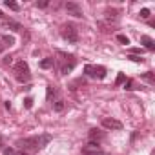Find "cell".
<instances>
[{
  "instance_id": "18",
  "label": "cell",
  "mask_w": 155,
  "mask_h": 155,
  "mask_svg": "<svg viewBox=\"0 0 155 155\" xmlns=\"http://www.w3.org/2000/svg\"><path fill=\"white\" fill-rule=\"evenodd\" d=\"M6 26H8L9 29H13V31H20V29H22V26H20V24H17V22H8Z\"/></svg>"
},
{
  "instance_id": "21",
  "label": "cell",
  "mask_w": 155,
  "mask_h": 155,
  "mask_svg": "<svg viewBox=\"0 0 155 155\" xmlns=\"http://www.w3.org/2000/svg\"><path fill=\"white\" fill-rule=\"evenodd\" d=\"M139 15H140V18H148V17H150V9H148V8H142Z\"/></svg>"
},
{
  "instance_id": "29",
  "label": "cell",
  "mask_w": 155,
  "mask_h": 155,
  "mask_svg": "<svg viewBox=\"0 0 155 155\" xmlns=\"http://www.w3.org/2000/svg\"><path fill=\"white\" fill-rule=\"evenodd\" d=\"M2 17H4V15H2V11H0V18H2Z\"/></svg>"
},
{
  "instance_id": "5",
  "label": "cell",
  "mask_w": 155,
  "mask_h": 155,
  "mask_svg": "<svg viewBox=\"0 0 155 155\" xmlns=\"http://www.w3.org/2000/svg\"><path fill=\"white\" fill-rule=\"evenodd\" d=\"M82 155H104V151L101 150V146H99V142H93V140H90L84 148H82Z\"/></svg>"
},
{
  "instance_id": "27",
  "label": "cell",
  "mask_w": 155,
  "mask_h": 155,
  "mask_svg": "<svg viewBox=\"0 0 155 155\" xmlns=\"http://www.w3.org/2000/svg\"><path fill=\"white\" fill-rule=\"evenodd\" d=\"M11 60H13L11 57H6V58H4V62H6V64H11Z\"/></svg>"
},
{
  "instance_id": "25",
  "label": "cell",
  "mask_w": 155,
  "mask_h": 155,
  "mask_svg": "<svg viewBox=\"0 0 155 155\" xmlns=\"http://www.w3.org/2000/svg\"><path fill=\"white\" fill-rule=\"evenodd\" d=\"M124 90H133V84H131V81H128V82L124 84Z\"/></svg>"
},
{
  "instance_id": "2",
  "label": "cell",
  "mask_w": 155,
  "mask_h": 155,
  "mask_svg": "<svg viewBox=\"0 0 155 155\" xmlns=\"http://www.w3.org/2000/svg\"><path fill=\"white\" fill-rule=\"evenodd\" d=\"M15 79L18 81V82H28L29 79H31V73H29V66H28V62H24V60H18L17 64H15Z\"/></svg>"
},
{
  "instance_id": "14",
  "label": "cell",
  "mask_w": 155,
  "mask_h": 155,
  "mask_svg": "<svg viewBox=\"0 0 155 155\" xmlns=\"http://www.w3.org/2000/svg\"><path fill=\"white\" fill-rule=\"evenodd\" d=\"M0 40H2V44L8 48V46H13L15 44V38L11 37V35H4V37H0Z\"/></svg>"
},
{
  "instance_id": "12",
  "label": "cell",
  "mask_w": 155,
  "mask_h": 155,
  "mask_svg": "<svg viewBox=\"0 0 155 155\" xmlns=\"http://www.w3.org/2000/svg\"><path fill=\"white\" fill-rule=\"evenodd\" d=\"M46 95H48V101H51V99H55V97L58 95V90H57V88H53V86H48Z\"/></svg>"
},
{
  "instance_id": "9",
  "label": "cell",
  "mask_w": 155,
  "mask_h": 155,
  "mask_svg": "<svg viewBox=\"0 0 155 155\" xmlns=\"http://www.w3.org/2000/svg\"><path fill=\"white\" fill-rule=\"evenodd\" d=\"M90 139H91L93 142H95V140L99 142V140H102V139H104V133H102L101 130H90Z\"/></svg>"
},
{
  "instance_id": "6",
  "label": "cell",
  "mask_w": 155,
  "mask_h": 155,
  "mask_svg": "<svg viewBox=\"0 0 155 155\" xmlns=\"http://www.w3.org/2000/svg\"><path fill=\"white\" fill-rule=\"evenodd\" d=\"M66 11H68L69 15L77 17V18H82V17H84L81 4H77V2H68V4H66Z\"/></svg>"
},
{
  "instance_id": "16",
  "label": "cell",
  "mask_w": 155,
  "mask_h": 155,
  "mask_svg": "<svg viewBox=\"0 0 155 155\" xmlns=\"http://www.w3.org/2000/svg\"><path fill=\"white\" fill-rule=\"evenodd\" d=\"M4 6H6V8H9V9H13V11H18V9H20V6H18L17 2H13V0H6Z\"/></svg>"
},
{
  "instance_id": "10",
  "label": "cell",
  "mask_w": 155,
  "mask_h": 155,
  "mask_svg": "<svg viewBox=\"0 0 155 155\" xmlns=\"http://www.w3.org/2000/svg\"><path fill=\"white\" fill-rule=\"evenodd\" d=\"M42 69H49V68H53L55 66V60L51 58V57H48V58H44V60H40V64H38Z\"/></svg>"
},
{
  "instance_id": "19",
  "label": "cell",
  "mask_w": 155,
  "mask_h": 155,
  "mask_svg": "<svg viewBox=\"0 0 155 155\" xmlns=\"http://www.w3.org/2000/svg\"><path fill=\"white\" fill-rule=\"evenodd\" d=\"M24 108H26V110H31V108H33V99H31V97H26V99H24Z\"/></svg>"
},
{
  "instance_id": "3",
  "label": "cell",
  "mask_w": 155,
  "mask_h": 155,
  "mask_svg": "<svg viewBox=\"0 0 155 155\" xmlns=\"http://www.w3.org/2000/svg\"><path fill=\"white\" fill-rule=\"evenodd\" d=\"M84 73L88 75V77H93V79H104L106 77V68L104 66H91V64H88V66H84Z\"/></svg>"
},
{
  "instance_id": "7",
  "label": "cell",
  "mask_w": 155,
  "mask_h": 155,
  "mask_svg": "<svg viewBox=\"0 0 155 155\" xmlns=\"http://www.w3.org/2000/svg\"><path fill=\"white\" fill-rule=\"evenodd\" d=\"M102 126H104L106 130H115V131L122 130V122H120V120H117V119H110V117L102 119Z\"/></svg>"
},
{
  "instance_id": "28",
  "label": "cell",
  "mask_w": 155,
  "mask_h": 155,
  "mask_svg": "<svg viewBox=\"0 0 155 155\" xmlns=\"http://www.w3.org/2000/svg\"><path fill=\"white\" fill-rule=\"evenodd\" d=\"M4 49H6V46H4V44H2V40H0V53H2V51H4Z\"/></svg>"
},
{
  "instance_id": "1",
  "label": "cell",
  "mask_w": 155,
  "mask_h": 155,
  "mask_svg": "<svg viewBox=\"0 0 155 155\" xmlns=\"http://www.w3.org/2000/svg\"><path fill=\"white\" fill-rule=\"evenodd\" d=\"M49 140H51V135L29 137V139L18 140V146H20V150H24V151H28V153H33V151H38L40 148H44V146H46Z\"/></svg>"
},
{
  "instance_id": "8",
  "label": "cell",
  "mask_w": 155,
  "mask_h": 155,
  "mask_svg": "<svg viewBox=\"0 0 155 155\" xmlns=\"http://www.w3.org/2000/svg\"><path fill=\"white\" fill-rule=\"evenodd\" d=\"M140 42L144 44V48H146V49H150V51H153V49H155V42H153V38H150V37L142 35V37H140Z\"/></svg>"
},
{
  "instance_id": "13",
  "label": "cell",
  "mask_w": 155,
  "mask_h": 155,
  "mask_svg": "<svg viewBox=\"0 0 155 155\" xmlns=\"http://www.w3.org/2000/svg\"><path fill=\"white\" fill-rule=\"evenodd\" d=\"M64 108H66L64 101H62V99H57V101H55V104H53V110H55L57 113H60V111H64Z\"/></svg>"
},
{
  "instance_id": "24",
  "label": "cell",
  "mask_w": 155,
  "mask_h": 155,
  "mask_svg": "<svg viewBox=\"0 0 155 155\" xmlns=\"http://www.w3.org/2000/svg\"><path fill=\"white\" fill-rule=\"evenodd\" d=\"M2 155H15V150H13V148H6V150L2 151Z\"/></svg>"
},
{
  "instance_id": "23",
  "label": "cell",
  "mask_w": 155,
  "mask_h": 155,
  "mask_svg": "<svg viewBox=\"0 0 155 155\" xmlns=\"http://www.w3.org/2000/svg\"><path fill=\"white\" fill-rule=\"evenodd\" d=\"M48 6H49L48 0H40V2H37V8H40V9H44V8H48Z\"/></svg>"
},
{
  "instance_id": "15",
  "label": "cell",
  "mask_w": 155,
  "mask_h": 155,
  "mask_svg": "<svg viewBox=\"0 0 155 155\" xmlns=\"http://www.w3.org/2000/svg\"><path fill=\"white\" fill-rule=\"evenodd\" d=\"M142 79L148 81L150 84H155V75H153V71H146V73H142Z\"/></svg>"
},
{
  "instance_id": "11",
  "label": "cell",
  "mask_w": 155,
  "mask_h": 155,
  "mask_svg": "<svg viewBox=\"0 0 155 155\" xmlns=\"http://www.w3.org/2000/svg\"><path fill=\"white\" fill-rule=\"evenodd\" d=\"M117 18H119V11L117 9H108L106 11V20H113L115 22Z\"/></svg>"
},
{
  "instance_id": "22",
  "label": "cell",
  "mask_w": 155,
  "mask_h": 155,
  "mask_svg": "<svg viewBox=\"0 0 155 155\" xmlns=\"http://www.w3.org/2000/svg\"><path fill=\"white\" fill-rule=\"evenodd\" d=\"M124 81H126V77H124V73H119V75H117V81H115V84H122Z\"/></svg>"
},
{
  "instance_id": "20",
  "label": "cell",
  "mask_w": 155,
  "mask_h": 155,
  "mask_svg": "<svg viewBox=\"0 0 155 155\" xmlns=\"http://www.w3.org/2000/svg\"><path fill=\"white\" fill-rule=\"evenodd\" d=\"M126 58H130V60H133V62H144V58L139 57V55H128Z\"/></svg>"
},
{
  "instance_id": "4",
  "label": "cell",
  "mask_w": 155,
  "mask_h": 155,
  "mask_svg": "<svg viewBox=\"0 0 155 155\" xmlns=\"http://www.w3.org/2000/svg\"><path fill=\"white\" fill-rule=\"evenodd\" d=\"M62 37H64L68 42H71V44H77V42H79V31H77V28H75L73 24H66V26H64Z\"/></svg>"
},
{
  "instance_id": "26",
  "label": "cell",
  "mask_w": 155,
  "mask_h": 155,
  "mask_svg": "<svg viewBox=\"0 0 155 155\" xmlns=\"http://www.w3.org/2000/svg\"><path fill=\"white\" fill-rule=\"evenodd\" d=\"M15 155H31V153H28V151H24V150H18V151H15Z\"/></svg>"
},
{
  "instance_id": "17",
  "label": "cell",
  "mask_w": 155,
  "mask_h": 155,
  "mask_svg": "<svg viewBox=\"0 0 155 155\" xmlns=\"http://www.w3.org/2000/svg\"><path fill=\"white\" fill-rule=\"evenodd\" d=\"M117 42H120V44H124V46H128V44H130V38H128L126 35H122V33H119V35H117Z\"/></svg>"
}]
</instances>
